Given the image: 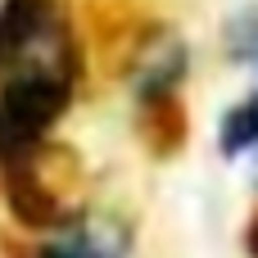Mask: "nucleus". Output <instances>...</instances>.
<instances>
[{"label": "nucleus", "instance_id": "obj_3", "mask_svg": "<svg viewBox=\"0 0 258 258\" xmlns=\"http://www.w3.org/2000/svg\"><path fill=\"white\" fill-rule=\"evenodd\" d=\"M45 154L32 159V163H18V168L0 172V200H5L9 222L18 231H32V236H50V231H59V227H68L73 218L86 213V209H68L63 190L45 172Z\"/></svg>", "mask_w": 258, "mask_h": 258}, {"label": "nucleus", "instance_id": "obj_7", "mask_svg": "<svg viewBox=\"0 0 258 258\" xmlns=\"http://www.w3.org/2000/svg\"><path fill=\"white\" fill-rule=\"evenodd\" d=\"M222 54H227L231 63L258 68V5L236 9V14L222 23Z\"/></svg>", "mask_w": 258, "mask_h": 258}, {"label": "nucleus", "instance_id": "obj_5", "mask_svg": "<svg viewBox=\"0 0 258 258\" xmlns=\"http://www.w3.org/2000/svg\"><path fill=\"white\" fill-rule=\"evenodd\" d=\"M136 127H141V141L154 159H172L186 150V136H190V118H186V100H163V104H150V109H136Z\"/></svg>", "mask_w": 258, "mask_h": 258}, {"label": "nucleus", "instance_id": "obj_6", "mask_svg": "<svg viewBox=\"0 0 258 258\" xmlns=\"http://www.w3.org/2000/svg\"><path fill=\"white\" fill-rule=\"evenodd\" d=\"M218 154L227 163L258 154V91H249L245 100H236L222 113V122H218Z\"/></svg>", "mask_w": 258, "mask_h": 258}, {"label": "nucleus", "instance_id": "obj_8", "mask_svg": "<svg viewBox=\"0 0 258 258\" xmlns=\"http://www.w3.org/2000/svg\"><path fill=\"white\" fill-rule=\"evenodd\" d=\"M245 254L258 258V209H254V218L245 222Z\"/></svg>", "mask_w": 258, "mask_h": 258}, {"label": "nucleus", "instance_id": "obj_4", "mask_svg": "<svg viewBox=\"0 0 258 258\" xmlns=\"http://www.w3.org/2000/svg\"><path fill=\"white\" fill-rule=\"evenodd\" d=\"M127 249H132V236L122 227L82 213L68 227H59L50 236H36L32 245H23L18 258H127Z\"/></svg>", "mask_w": 258, "mask_h": 258}, {"label": "nucleus", "instance_id": "obj_2", "mask_svg": "<svg viewBox=\"0 0 258 258\" xmlns=\"http://www.w3.org/2000/svg\"><path fill=\"white\" fill-rule=\"evenodd\" d=\"M27 59H59L73 73H86L63 0H0V77Z\"/></svg>", "mask_w": 258, "mask_h": 258}, {"label": "nucleus", "instance_id": "obj_1", "mask_svg": "<svg viewBox=\"0 0 258 258\" xmlns=\"http://www.w3.org/2000/svg\"><path fill=\"white\" fill-rule=\"evenodd\" d=\"M82 73L59 59H27L0 77V172L50 150L54 127L77 100Z\"/></svg>", "mask_w": 258, "mask_h": 258}]
</instances>
